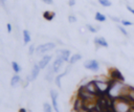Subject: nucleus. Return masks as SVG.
<instances>
[{"instance_id": "obj_4", "label": "nucleus", "mask_w": 134, "mask_h": 112, "mask_svg": "<svg viewBox=\"0 0 134 112\" xmlns=\"http://www.w3.org/2000/svg\"><path fill=\"white\" fill-rule=\"evenodd\" d=\"M54 48H55V44L53 42H47V43H44V44H41V45L37 46L36 52L41 54V53H45L47 51H50Z\"/></svg>"}, {"instance_id": "obj_32", "label": "nucleus", "mask_w": 134, "mask_h": 112, "mask_svg": "<svg viewBox=\"0 0 134 112\" xmlns=\"http://www.w3.org/2000/svg\"><path fill=\"white\" fill-rule=\"evenodd\" d=\"M42 1L46 4H52L53 3V0H42Z\"/></svg>"}, {"instance_id": "obj_13", "label": "nucleus", "mask_w": 134, "mask_h": 112, "mask_svg": "<svg viewBox=\"0 0 134 112\" xmlns=\"http://www.w3.org/2000/svg\"><path fill=\"white\" fill-rule=\"evenodd\" d=\"M69 69H70V67L69 68H67L64 72H62V73H59L58 75H55V77H54V84L59 87V88H61L62 87V85H61V79L63 77V76H65L67 73H68V71H69Z\"/></svg>"}, {"instance_id": "obj_16", "label": "nucleus", "mask_w": 134, "mask_h": 112, "mask_svg": "<svg viewBox=\"0 0 134 112\" xmlns=\"http://www.w3.org/2000/svg\"><path fill=\"white\" fill-rule=\"evenodd\" d=\"M20 82H21V77H20V75H19L18 73H16V74L12 77V80H10V86L15 87V86H17Z\"/></svg>"}, {"instance_id": "obj_27", "label": "nucleus", "mask_w": 134, "mask_h": 112, "mask_svg": "<svg viewBox=\"0 0 134 112\" xmlns=\"http://www.w3.org/2000/svg\"><path fill=\"white\" fill-rule=\"evenodd\" d=\"M36 49H37V47H36L34 44H31V45L28 47V54H29V55H32L34 52L36 51Z\"/></svg>"}, {"instance_id": "obj_8", "label": "nucleus", "mask_w": 134, "mask_h": 112, "mask_svg": "<svg viewBox=\"0 0 134 112\" xmlns=\"http://www.w3.org/2000/svg\"><path fill=\"white\" fill-rule=\"evenodd\" d=\"M58 96H59L58 92H57L55 90L51 89V90H50V97H51L52 107H53V109H54V111H55V112H60L59 107H58Z\"/></svg>"}, {"instance_id": "obj_34", "label": "nucleus", "mask_w": 134, "mask_h": 112, "mask_svg": "<svg viewBox=\"0 0 134 112\" xmlns=\"http://www.w3.org/2000/svg\"><path fill=\"white\" fill-rule=\"evenodd\" d=\"M75 112H88V110L87 109H81V110H75Z\"/></svg>"}, {"instance_id": "obj_28", "label": "nucleus", "mask_w": 134, "mask_h": 112, "mask_svg": "<svg viewBox=\"0 0 134 112\" xmlns=\"http://www.w3.org/2000/svg\"><path fill=\"white\" fill-rule=\"evenodd\" d=\"M68 21H69L70 23H74V22L76 21V17L73 16V15H69V16H68Z\"/></svg>"}, {"instance_id": "obj_17", "label": "nucleus", "mask_w": 134, "mask_h": 112, "mask_svg": "<svg viewBox=\"0 0 134 112\" xmlns=\"http://www.w3.org/2000/svg\"><path fill=\"white\" fill-rule=\"evenodd\" d=\"M126 97H127L131 103H134V88L129 87L128 92H127V94H126Z\"/></svg>"}, {"instance_id": "obj_36", "label": "nucleus", "mask_w": 134, "mask_h": 112, "mask_svg": "<svg viewBox=\"0 0 134 112\" xmlns=\"http://www.w3.org/2000/svg\"><path fill=\"white\" fill-rule=\"evenodd\" d=\"M20 112H26V111H25L24 109H21V110H20Z\"/></svg>"}, {"instance_id": "obj_10", "label": "nucleus", "mask_w": 134, "mask_h": 112, "mask_svg": "<svg viewBox=\"0 0 134 112\" xmlns=\"http://www.w3.org/2000/svg\"><path fill=\"white\" fill-rule=\"evenodd\" d=\"M64 63V60L61 58V57H55V59H54V61H53V63L51 64L52 65V68H53V71L55 72V73H58L59 72V70H60V68L62 67V64Z\"/></svg>"}, {"instance_id": "obj_7", "label": "nucleus", "mask_w": 134, "mask_h": 112, "mask_svg": "<svg viewBox=\"0 0 134 112\" xmlns=\"http://www.w3.org/2000/svg\"><path fill=\"white\" fill-rule=\"evenodd\" d=\"M51 59H52V55H50V54L43 55L42 59L38 62L40 68H41V69H45L46 67H48V66H49V63H50V61H51Z\"/></svg>"}, {"instance_id": "obj_6", "label": "nucleus", "mask_w": 134, "mask_h": 112, "mask_svg": "<svg viewBox=\"0 0 134 112\" xmlns=\"http://www.w3.org/2000/svg\"><path fill=\"white\" fill-rule=\"evenodd\" d=\"M82 88H83L85 91H87V92H89V93H91V94H93V95H98V91H97V88H96V86H95L94 81H90V82L86 83Z\"/></svg>"}, {"instance_id": "obj_19", "label": "nucleus", "mask_w": 134, "mask_h": 112, "mask_svg": "<svg viewBox=\"0 0 134 112\" xmlns=\"http://www.w3.org/2000/svg\"><path fill=\"white\" fill-rule=\"evenodd\" d=\"M82 59V55L80 54V53H75V54H73V55H71L70 57V60H69V64L70 65H73L74 63H76L77 61H80Z\"/></svg>"}, {"instance_id": "obj_5", "label": "nucleus", "mask_w": 134, "mask_h": 112, "mask_svg": "<svg viewBox=\"0 0 134 112\" xmlns=\"http://www.w3.org/2000/svg\"><path fill=\"white\" fill-rule=\"evenodd\" d=\"M84 68L91 70V71H98L99 70V63L96 60H88L84 62Z\"/></svg>"}, {"instance_id": "obj_14", "label": "nucleus", "mask_w": 134, "mask_h": 112, "mask_svg": "<svg viewBox=\"0 0 134 112\" xmlns=\"http://www.w3.org/2000/svg\"><path fill=\"white\" fill-rule=\"evenodd\" d=\"M54 74H55V72L53 71V68H52V65H50V66H48V69H47V72H46V74H45V79H46V81H48V82H50V81H52V80H54Z\"/></svg>"}, {"instance_id": "obj_9", "label": "nucleus", "mask_w": 134, "mask_h": 112, "mask_svg": "<svg viewBox=\"0 0 134 112\" xmlns=\"http://www.w3.org/2000/svg\"><path fill=\"white\" fill-rule=\"evenodd\" d=\"M55 53H57L58 57H61L64 60V62H69L70 57H71L70 55V51L68 49H59V50L55 51Z\"/></svg>"}, {"instance_id": "obj_20", "label": "nucleus", "mask_w": 134, "mask_h": 112, "mask_svg": "<svg viewBox=\"0 0 134 112\" xmlns=\"http://www.w3.org/2000/svg\"><path fill=\"white\" fill-rule=\"evenodd\" d=\"M12 69H13V71L16 72V73H19V72L21 71V67H20V65H19L16 61H13V62H12Z\"/></svg>"}, {"instance_id": "obj_11", "label": "nucleus", "mask_w": 134, "mask_h": 112, "mask_svg": "<svg viewBox=\"0 0 134 112\" xmlns=\"http://www.w3.org/2000/svg\"><path fill=\"white\" fill-rule=\"evenodd\" d=\"M40 71H41V68H40L39 64L38 63L37 64H34L32 68H31V71H30V79H31V81H35L38 77Z\"/></svg>"}, {"instance_id": "obj_25", "label": "nucleus", "mask_w": 134, "mask_h": 112, "mask_svg": "<svg viewBox=\"0 0 134 112\" xmlns=\"http://www.w3.org/2000/svg\"><path fill=\"white\" fill-rule=\"evenodd\" d=\"M86 27H87V29H88L90 32H92V33H95V32L97 31V28H96L95 26L91 25V24H87V25H86Z\"/></svg>"}, {"instance_id": "obj_30", "label": "nucleus", "mask_w": 134, "mask_h": 112, "mask_svg": "<svg viewBox=\"0 0 134 112\" xmlns=\"http://www.w3.org/2000/svg\"><path fill=\"white\" fill-rule=\"evenodd\" d=\"M6 28H7V31L8 32H12V24L10 23H7L6 24Z\"/></svg>"}, {"instance_id": "obj_26", "label": "nucleus", "mask_w": 134, "mask_h": 112, "mask_svg": "<svg viewBox=\"0 0 134 112\" xmlns=\"http://www.w3.org/2000/svg\"><path fill=\"white\" fill-rule=\"evenodd\" d=\"M120 24H121L122 26H131V25H133V23H132L131 21H129V20H125V19H122V20L120 21Z\"/></svg>"}, {"instance_id": "obj_15", "label": "nucleus", "mask_w": 134, "mask_h": 112, "mask_svg": "<svg viewBox=\"0 0 134 112\" xmlns=\"http://www.w3.org/2000/svg\"><path fill=\"white\" fill-rule=\"evenodd\" d=\"M22 35H23V43H24L25 45L28 44V43L31 41V37H30L29 31H28L27 29H24L23 32H22Z\"/></svg>"}, {"instance_id": "obj_21", "label": "nucleus", "mask_w": 134, "mask_h": 112, "mask_svg": "<svg viewBox=\"0 0 134 112\" xmlns=\"http://www.w3.org/2000/svg\"><path fill=\"white\" fill-rule=\"evenodd\" d=\"M43 16H44V18L47 20V21H51L52 19H53V17H54V13H52V12H45L44 14H43Z\"/></svg>"}, {"instance_id": "obj_33", "label": "nucleus", "mask_w": 134, "mask_h": 112, "mask_svg": "<svg viewBox=\"0 0 134 112\" xmlns=\"http://www.w3.org/2000/svg\"><path fill=\"white\" fill-rule=\"evenodd\" d=\"M111 19L113 20V21H115V22H120L121 20H119L118 18H116V17H111Z\"/></svg>"}, {"instance_id": "obj_31", "label": "nucleus", "mask_w": 134, "mask_h": 112, "mask_svg": "<svg viewBox=\"0 0 134 112\" xmlns=\"http://www.w3.org/2000/svg\"><path fill=\"white\" fill-rule=\"evenodd\" d=\"M68 4H69V6H74L75 5V0H69V2H68Z\"/></svg>"}, {"instance_id": "obj_18", "label": "nucleus", "mask_w": 134, "mask_h": 112, "mask_svg": "<svg viewBox=\"0 0 134 112\" xmlns=\"http://www.w3.org/2000/svg\"><path fill=\"white\" fill-rule=\"evenodd\" d=\"M94 19H95V21H97V22H105V21L107 20V17H106L104 14L97 12V13H95Z\"/></svg>"}, {"instance_id": "obj_24", "label": "nucleus", "mask_w": 134, "mask_h": 112, "mask_svg": "<svg viewBox=\"0 0 134 112\" xmlns=\"http://www.w3.org/2000/svg\"><path fill=\"white\" fill-rule=\"evenodd\" d=\"M117 28L119 29V31H120V32H121L124 36H126V37H128V36H129V33H128V31L126 30L125 26H122L121 24H120V25H117Z\"/></svg>"}, {"instance_id": "obj_37", "label": "nucleus", "mask_w": 134, "mask_h": 112, "mask_svg": "<svg viewBox=\"0 0 134 112\" xmlns=\"http://www.w3.org/2000/svg\"><path fill=\"white\" fill-rule=\"evenodd\" d=\"M91 112H99V111H95V110H93V111H91Z\"/></svg>"}, {"instance_id": "obj_23", "label": "nucleus", "mask_w": 134, "mask_h": 112, "mask_svg": "<svg viewBox=\"0 0 134 112\" xmlns=\"http://www.w3.org/2000/svg\"><path fill=\"white\" fill-rule=\"evenodd\" d=\"M52 108H53V107H51L48 103H45V104L43 105V110H44V112H52Z\"/></svg>"}, {"instance_id": "obj_22", "label": "nucleus", "mask_w": 134, "mask_h": 112, "mask_svg": "<svg viewBox=\"0 0 134 112\" xmlns=\"http://www.w3.org/2000/svg\"><path fill=\"white\" fill-rule=\"evenodd\" d=\"M98 2H99V4H100L102 6H104V7L111 6V4H112L110 0H98Z\"/></svg>"}, {"instance_id": "obj_29", "label": "nucleus", "mask_w": 134, "mask_h": 112, "mask_svg": "<svg viewBox=\"0 0 134 112\" xmlns=\"http://www.w3.org/2000/svg\"><path fill=\"white\" fill-rule=\"evenodd\" d=\"M127 9H128V10H129L131 14H133V15H134V8H133L132 6H130V5H127Z\"/></svg>"}, {"instance_id": "obj_2", "label": "nucleus", "mask_w": 134, "mask_h": 112, "mask_svg": "<svg viewBox=\"0 0 134 112\" xmlns=\"http://www.w3.org/2000/svg\"><path fill=\"white\" fill-rule=\"evenodd\" d=\"M112 108L114 112H130L131 102L127 97H121L113 100Z\"/></svg>"}, {"instance_id": "obj_1", "label": "nucleus", "mask_w": 134, "mask_h": 112, "mask_svg": "<svg viewBox=\"0 0 134 112\" xmlns=\"http://www.w3.org/2000/svg\"><path fill=\"white\" fill-rule=\"evenodd\" d=\"M128 89H129V86H127L121 80L113 79V80H111V84H110L109 90L107 92V95L113 100L117 99V98L126 97Z\"/></svg>"}, {"instance_id": "obj_3", "label": "nucleus", "mask_w": 134, "mask_h": 112, "mask_svg": "<svg viewBox=\"0 0 134 112\" xmlns=\"http://www.w3.org/2000/svg\"><path fill=\"white\" fill-rule=\"evenodd\" d=\"M94 83H95V86L97 88V91H98V94H105L108 92L109 90V87H110V84H111V81L106 79V77H97L95 80H93Z\"/></svg>"}, {"instance_id": "obj_12", "label": "nucleus", "mask_w": 134, "mask_h": 112, "mask_svg": "<svg viewBox=\"0 0 134 112\" xmlns=\"http://www.w3.org/2000/svg\"><path fill=\"white\" fill-rule=\"evenodd\" d=\"M94 43L98 47H105V48L108 47V42L106 41V39L104 37H96L94 39Z\"/></svg>"}, {"instance_id": "obj_35", "label": "nucleus", "mask_w": 134, "mask_h": 112, "mask_svg": "<svg viewBox=\"0 0 134 112\" xmlns=\"http://www.w3.org/2000/svg\"><path fill=\"white\" fill-rule=\"evenodd\" d=\"M0 2H1V4H2V6L5 7V2H6V0H0Z\"/></svg>"}]
</instances>
